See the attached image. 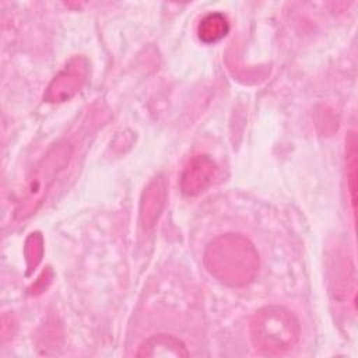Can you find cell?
I'll return each instance as SVG.
<instances>
[{
    "label": "cell",
    "instance_id": "cell-4",
    "mask_svg": "<svg viewBox=\"0 0 358 358\" xmlns=\"http://www.w3.org/2000/svg\"><path fill=\"white\" fill-rule=\"evenodd\" d=\"M217 166L208 155L192 157L180 176V189L186 196H197L203 193L214 180Z\"/></svg>",
    "mask_w": 358,
    "mask_h": 358
},
{
    "label": "cell",
    "instance_id": "cell-1",
    "mask_svg": "<svg viewBox=\"0 0 358 358\" xmlns=\"http://www.w3.org/2000/svg\"><path fill=\"white\" fill-rule=\"evenodd\" d=\"M208 273L229 287L250 284L259 271V255L253 243L239 234L220 235L204 252Z\"/></svg>",
    "mask_w": 358,
    "mask_h": 358
},
{
    "label": "cell",
    "instance_id": "cell-5",
    "mask_svg": "<svg viewBox=\"0 0 358 358\" xmlns=\"http://www.w3.org/2000/svg\"><path fill=\"white\" fill-rule=\"evenodd\" d=\"M87 74V64L83 59H73L48 88L45 98L50 102H62L80 91Z\"/></svg>",
    "mask_w": 358,
    "mask_h": 358
},
{
    "label": "cell",
    "instance_id": "cell-8",
    "mask_svg": "<svg viewBox=\"0 0 358 358\" xmlns=\"http://www.w3.org/2000/svg\"><path fill=\"white\" fill-rule=\"evenodd\" d=\"M165 200V187L161 180H155L150 185L145 199L143 201V218L147 224L152 225L157 220Z\"/></svg>",
    "mask_w": 358,
    "mask_h": 358
},
{
    "label": "cell",
    "instance_id": "cell-7",
    "mask_svg": "<svg viewBox=\"0 0 358 358\" xmlns=\"http://www.w3.org/2000/svg\"><path fill=\"white\" fill-rule=\"evenodd\" d=\"M229 31L228 20L221 13L207 14L197 27V34L200 41L204 43H214L222 39Z\"/></svg>",
    "mask_w": 358,
    "mask_h": 358
},
{
    "label": "cell",
    "instance_id": "cell-6",
    "mask_svg": "<svg viewBox=\"0 0 358 358\" xmlns=\"http://www.w3.org/2000/svg\"><path fill=\"white\" fill-rule=\"evenodd\" d=\"M137 357L182 358V357H189V351L183 344V341H180L178 337L172 334H155L141 343L137 351Z\"/></svg>",
    "mask_w": 358,
    "mask_h": 358
},
{
    "label": "cell",
    "instance_id": "cell-3",
    "mask_svg": "<svg viewBox=\"0 0 358 358\" xmlns=\"http://www.w3.org/2000/svg\"><path fill=\"white\" fill-rule=\"evenodd\" d=\"M71 155L70 144L60 141L55 144L42 161L35 166L32 176L29 178L24 199L20 201L18 215L27 217L42 203L43 196L55 180V176L67 165Z\"/></svg>",
    "mask_w": 358,
    "mask_h": 358
},
{
    "label": "cell",
    "instance_id": "cell-2",
    "mask_svg": "<svg viewBox=\"0 0 358 358\" xmlns=\"http://www.w3.org/2000/svg\"><path fill=\"white\" fill-rule=\"evenodd\" d=\"M299 322L284 306L268 305L259 309L250 320V338L255 348L264 355H282L299 340Z\"/></svg>",
    "mask_w": 358,
    "mask_h": 358
}]
</instances>
